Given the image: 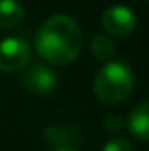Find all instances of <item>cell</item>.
<instances>
[{"instance_id": "obj_11", "label": "cell", "mask_w": 149, "mask_h": 151, "mask_svg": "<svg viewBox=\"0 0 149 151\" xmlns=\"http://www.w3.org/2000/svg\"><path fill=\"white\" fill-rule=\"evenodd\" d=\"M56 151H74V150H70V148H60V150H56Z\"/></svg>"}, {"instance_id": "obj_3", "label": "cell", "mask_w": 149, "mask_h": 151, "mask_svg": "<svg viewBox=\"0 0 149 151\" xmlns=\"http://www.w3.org/2000/svg\"><path fill=\"white\" fill-rule=\"evenodd\" d=\"M32 49L27 40L19 37H5L0 40V70L18 72L30 63Z\"/></svg>"}, {"instance_id": "obj_7", "label": "cell", "mask_w": 149, "mask_h": 151, "mask_svg": "<svg viewBox=\"0 0 149 151\" xmlns=\"http://www.w3.org/2000/svg\"><path fill=\"white\" fill-rule=\"evenodd\" d=\"M25 7L18 0H0V28H12L21 23Z\"/></svg>"}, {"instance_id": "obj_5", "label": "cell", "mask_w": 149, "mask_h": 151, "mask_svg": "<svg viewBox=\"0 0 149 151\" xmlns=\"http://www.w3.org/2000/svg\"><path fill=\"white\" fill-rule=\"evenodd\" d=\"M21 83L28 91L44 97V95H49L56 88L58 79H56V74L49 67L40 65V63H34L32 67H28L25 70Z\"/></svg>"}, {"instance_id": "obj_9", "label": "cell", "mask_w": 149, "mask_h": 151, "mask_svg": "<svg viewBox=\"0 0 149 151\" xmlns=\"http://www.w3.org/2000/svg\"><path fill=\"white\" fill-rule=\"evenodd\" d=\"M102 151H133V148H132V142L128 139H125V137H114V139H111L104 146Z\"/></svg>"}, {"instance_id": "obj_4", "label": "cell", "mask_w": 149, "mask_h": 151, "mask_svg": "<svg viewBox=\"0 0 149 151\" xmlns=\"http://www.w3.org/2000/svg\"><path fill=\"white\" fill-rule=\"evenodd\" d=\"M100 23L107 34L116 37H125L137 28V16L126 5H112L104 11Z\"/></svg>"}, {"instance_id": "obj_6", "label": "cell", "mask_w": 149, "mask_h": 151, "mask_svg": "<svg viewBox=\"0 0 149 151\" xmlns=\"http://www.w3.org/2000/svg\"><path fill=\"white\" fill-rule=\"evenodd\" d=\"M128 132L137 141L149 142V100L139 104L126 119Z\"/></svg>"}, {"instance_id": "obj_8", "label": "cell", "mask_w": 149, "mask_h": 151, "mask_svg": "<svg viewBox=\"0 0 149 151\" xmlns=\"http://www.w3.org/2000/svg\"><path fill=\"white\" fill-rule=\"evenodd\" d=\"M90 49H91V53H93V56L97 60L111 62L112 56H114V51H116V46H114V42H112V39L109 35L97 34L90 42Z\"/></svg>"}, {"instance_id": "obj_2", "label": "cell", "mask_w": 149, "mask_h": 151, "mask_svg": "<svg viewBox=\"0 0 149 151\" xmlns=\"http://www.w3.org/2000/svg\"><path fill=\"white\" fill-rule=\"evenodd\" d=\"M135 76L132 67L121 60L105 62L104 67L97 72L93 90L100 102L104 104H119L123 102L133 90Z\"/></svg>"}, {"instance_id": "obj_1", "label": "cell", "mask_w": 149, "mask_h": 151, "mask_svg": "<svg viewBox=\"0 0 149 151\" xmlns=\"http://www.w3.org/2000/svg\"><path fill=\"white\" fill-rule=\"evenodd\" d=\"M82 34L79 25L67 14L47 18L35 34V51L51 65H67L79 56Z\"/></svg>"}, {"instance_id": "obj_12", "label": "cell", "mask_w": 149, "mask_h": 151, "mask_svg": "<svg viewBox=\"0 0 149 151\" xmlns=\"http://www.w3.org/2000/svg\"><path fill=\"white\" fill-rule=\"evenodd\" d=\"M148 2H149V0H148Z\"/></svg>"}, {"instance_id": "obj_10", "label": "cell", "mask_w": 149, "mask_h": 151, "mask_svg": "<svg viewBox=\"0 0 149 151\" xmlns=\"http://www.w3.org/2000/svg\"><path fill=\"white\" fill-rule=\"evenodd\" d=\"M104 125H105V130L107 132H119L121 127H123V119L119 116H111V118L105 119Z\"/></svg>"}]
</instances>
